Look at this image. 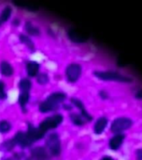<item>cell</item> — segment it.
<instances>
[{
    "label": "cell",
    "instance_id": "6da1fadb",
    "mask_svg": "<svg viewBox=\"0 0 142 160\" xmlns=\"http://www.w3.org/2000/svg\"><path fill=\"white\" fill-rule=\"evenodd\" d=\"M66 98V95L64 92H54L45 99V101L39 105V111L42 112H50L57 108L58 105Z\"/></svg>",
    "mask_w": 142,
    "mask_h": 160
},
{
    "label": "cell",
    "instance_id": "7a4b0ae2",
    "mask_svg": "<svg viewBox=\"0 0 142 160\" xmlns=\"http://www.w3.org/2000/svg\"><path fill=\"white\" fill-rule=\"evenodd\" d=\"M94 74L100 79L107 81H117L122 82H130L132 81L130 78L113 71H96L94 72Z\"/></svg>",
    "mask_w": 142,
    "mask_h": 160
},
{
    "label": "cell",
    "instance_id": "3957f363",
    "mask_svg": "<svg viewBox=\"0 0 142 160\" xmlns=\"http://www.w3.org/2000/svg\"><path fill=\"white\" fill-rule=\"evenodd\" d=\"M46 146L51 154L54 156H59L61 152V142L59 135L55 132L50 133L46 140Z\"/></svg>",
    "mask_w": 142,
    "mask_h": 160
},
{
    "label": "cell",
    "instance_id": "277c9868",
    "mask_svg": "<svg viewBox=\"0 0 142 160\" xmlns=\"http://www.w3.org/2000/svg\"><path fill=\"white\" fill-rule=\"evenodd\" d=\"M63 116L60 114H55L53 116L45 118L39 126V128L42 130L43 132H45L50 129L57 128L59 125L62 122Z\"/></svg>",
    "mask_w": 142,
    "mask_h": 160
},
{
    "label": "cell",
    "instance_id": "5b68a950",
    "mask_svg": "<svg viewBox=\"0 0 142 160\" xmlns=\"http://www.w3.org/2000/svg\"><path fill=\"white\" fill-rule=\"evenodd\" d=\"M132 125V121L130 118L125 117L118 118L114 120V122L111 124L110 129L115 133H120L124 130L128 129Z\"/></svg>",
    "mask_w": 142,
    "mask_h": 160
},
{
    "label": "cell",
    "instance_id": "8992f818",
    "mask_svg": "<svg viewBox=\"0 0 142 160\" xmlns=\"http://www.w3.org/2000/svg\"><path fill=\"white\" fill-rule=\"evenodd\" d=\"M81 74V67L77 63L70 64L66 68V77L71 82H76Z\"/></svg>",
    "mask_w": 142,
    "mask_h": 160
},
{
    "label": "cell",
    "instance_id": "52a82bcc",
    "mask_svg": "<svg viewBox=\"0 0 142 160\" xmlns=\"http://www.w3.org/2000/svg\"><path fill=\"white\" fill-rule=\"evenodd\" d=\"M15 143H17L22 148L29 147L32 144V141L30 140L29 135L27 134V132H18L17 134L15 135L14 138H13Z\"/></svg>",
    "mask_w": 142,
    "mask_h": 160
},
{
    "label": "cell",
    "instance_id": "ba28073f",
    "mask_svg": "<svg viewBox=\"0 0 142 160\" xmlns=\"http://www.w3.org/2000/svg\"><path fill=\"white\" fill-rule=\"evenodd\" d=\"M27 134L29 135L30 140L32 142H36L38 140L41 139L44 136H45V132H44L42 130L39 128H34L33 125L29 123V128H28Z\"/></svg>",
    "mask_w": 142,
    "mask_h": 160
},
{
    "label": "cell",
    "instance_id": "9c48e42d",
    "mask_svg": "<svg viewBox=\"0 0 142 160\" xmlns=\"http://www.w3.org/2000/svg\"><path fill=\"white\" fill-rule=\"evenodd\" d=\"M68 35L70 39L75 42H85L87 41V37L81 33L77 29H70L68 32Z\"/></svg>",
    "mask_w": 142,
    "mask_h": 160
},
{
    "label": "cell",
    "instance_id": "30bf717a",
    "mask_svg": "<svg viewBox=\"0 0 142 160\" xmlns=\"http://www.w3.org/2000/svg\"><path fill=\"white\" fill-rule=\"evenodd\" d=\"M71 102H72L80 110V112H81V116H82L85 119L88 120V121L92 120V117H91L90 115V113L86 111L85 106L83 104V102H81L80 99H78L76 98H71Z\"/></svg>",
    "mask_w": 142,
    "mask_h": 160
},
{
    "label": "cell",
    "instance_id": "8fae6325",
    "mask_svg": "<svg viewBox=\"0 0 142 160\" xmlns=\"http://www.w3.org/2000/svg\"><path fill=\"white\" fill-rule=\"evenodd\" d=\"M31 153H32V156L37 159H47L49 158V154H48V152L46 151L45 148L43 147H36L34 148L32 150H31Z\"/></svg>",
    "mask_w": 142,
    "mask_h": 160
},
{
    "label": "cell",
    "instance_id": "7c38bea8",
    "mask_svg": "<svg viewBox=\"0 0 142 160\" xmlns=\"http://www.w3.org/2000/svg\"><path fill=\"white\" fill-rule=\"evenodd\" d=\"M125 136L121 133H117L110 140V148L113 150H117L121 146Z\"/></svg>",
    "mask_w": 142,
    "mask_h": 160
},
{
    "label": "cell",
    "instance_id": "4fadbf2b",
    "mask_svg": "<svg viewBox=\"0 0 142 160\" xmlns=\"http://www.w3.org/2000/svg\"><path fill=\"white\" fill-rule=\"evenodd\" d=\"M108 119L105 117L100 118L99 119L96 121L95 124V128H94V131L96 134H100L102 133L103 131L105 130V127L107 126Z\"/></svg>",
    "mask_w": 142,
    "mask_h": 160
},
{
    "label": "cell",
    "instance_id": "5bb4252c",
    "mask_svg": "<svg viewBox=\"0 0 142 160\" xmlns=\"http://www.w3.org/2000/svg\"><path fill=\"white\" fill-rule=\"evenodd\" d=\"M39 70V65L36 62H29L27 64V72L30 77H34Z\"/></svg>",
    "mask_w": 142,
    "mask_h": 160
},
{
    "label": "cell",
    "instance_id": "9a60e30c",
    "mask_svg": "<svg viewBox=\"0 0 142 160\" xmlns=\"http://www.w3.org/2000/svg\"><path fill=\"white\" fill-rule=\"evenodd\" d=\"M0 71L3 75H4L6 77H9L13 74V69L12 66L7 62H2L0 64Z\"/></svg>",
    "mask_w": 142,
    "mask_h": 160
},
{
    "label": "cell",
    "instance_id": "2e32d148",
    "mask_svg": "<svg viewBox=\"0 0 142 160\" xmlns=\"http://www.w3.org/2000/svg\"><path fill=\"white\" fill-rule=\"evenodd\" d=\"M31 86H32L31 82L28 78H23L20 80L19 83H18L20 92H29Z\"/></svg>",
    "mask_w": 142,
    "mask_h": 160
},
{
    "label": "cell",
    "instance_id": "e0dca14e",
    "mask_svg": "<svg viewBox=\"0 0 142 160\" xmlns=\"http://www.w3.org/2000/svg\"><path fill=\"white\" fill-rule=\"evenodd\" d=\"M25 29H26L28 33H29L30 35H33V36H38L40 33L39 29L37 27H35L34 25H33L30 22H26Z\"/></svg>",
    "mask_w": 142,
    "mask_h": 160
},
{
    "label": "cell",
    "instance_id": "ac0fdd59",
    "mask_svg": "<svg viewBox=\"0 0 142 160\" xmlns=\"http://www.w3.org/2000/svg\"><path fill=\"white\" fill-rule=\"evenodd\" d=\"M19 38H20V41L23 42V43H24L26 46H27L30 49V51H34L35 50V47H34V43L33 42L32 40L30 39L29 38L26 36L24 34H22L19 36Z\"/></svg>",
    "mask_w": 142,
    "mask_h": 160
},
{
    "label": "cell",
    "instance_id": "d6986e66",
    "mask_svg": "<svg viewBox=\"0 0 142 160\" xmlns=\"http://www.w3.org/2000/svg\"><path fill=\"white\" fill-rule=\"evenodd\" d=\"M11 13H12L11 8L6 7L3 8V10L1 12V15H0V23H1V25L9 18L10 16H11Z\"/></svg>",
    "mask_w": 142,
    "mask_h": 160
},
{
    "label": "cell",
    "instance_id": "ffe728a7",
    "mask_svg": "<svg viewBox=\"0 0 142 160\" xmlns=\"http://www.w3.org/2000/svg\"><path fill=\"white\" fill-rule=\"evenodd\" d=\"M70 119L72 121L74 124L77 125V126H82L85 124V118L80 114L77 113H71L70 114Z\"/></svg>",
    "mask_w": 142,
    "mask_h": 160
},
{
    "label": "cell",
    "instance_id": "44dd1931",
    "mask_svg": "<svg viewBox=\"0 0 142 160\" xmlns=\"http://www.w3.org/2000/svg\"><path fill=\"white\" fill-rule=\"evenodd\" d=\"M29 99V92H20L19 97H18V102L23 108L28 103Z\"/></svg>",
    "mask_w": 142,
    "mask_h": 160
},
{
    "label": "cell",
    "instance_id": "7402d4cb",
    "mask_svg": "<svg viewBox=\"0 0 142 160\" xmlns=\"http://www.w3.org/2000/svg\"><path fill=\"white\" fill-rule=\"evenodd\" d=\"M11 128V125L7 121H1L0 122V132L4 133V132H8Z\"/></svg>",
    "mask_w": 142,
    "mask_h": 160
},
{
    "label": "cell",
    "instance_id": "603a6c76",
    "mask_svg": "<svg viewBox=\"0 0 142 160\" xmlns=\"http://www.w3.org/2000/svg\"><path fill=\"white\" fill-rule=\"evenodd\" d=\"M37 81L39 84H45L49 82V77L48 75L45 72H42V73H39V76L37 78Z\"/></svg>",
    "mask_w": 142,
    "mask_h": 160
},
{
    "label": "cell",
    "instance_id": "cb8c5ba5",
    "mask_svg": "<svg viewBox=\"0 0 142 160\" xmlns=\"http://www.w3.org/2000/svg\"><path fill=\"white\" fill-rule=\"evenodd\" d=\"M15 142L13 140H8L7 142H3L2 144V148H4L6 151H8V150H11L14 147Z\"/></svg>",
    "mask_w": 142,
    "mask_h": 160
},
{
    "label": "cell",
    "instance_id": "d4e9b609",
    "mask_svg": "<svg viewBox=\"0 0 142 160\" xmlns=\"http://www.w3.org/2000/svg\"><path fill=\"white\" fill-rule=\"evenodd\" d=\"M6 98H7V93L5 91V85L2 81H0V99H5Z\"/></svg>",
    "mask_w": 142,
    "mask_h": 160
},
{
    "label": "cell",
    "instance_id": "484cf974",
    "mask_svg": "<svg viewBox=\"0 0 142 160\" xmlns=\"http://www.w3.org/2000/svg\"><path fill=\"white\" fill-rule=\"evenodd\" d=\"M15 4L17 5V6H18V7H22V8H26V9H29V10H32V11H34V10L37 9V8H35L34 6H29V4H24V3H22V2H14Z\"/></svg>",
    "mask_w": 142,
    "mask_h": 160
},
{
    "label": "cell",
    "instance_id": "4316f807",
    "mask_svg": "<svg viewBox=\"0 0 142 160\" xmlns=\"http://www.w3.org/2000/svg\"><path fill=\"white\" fill-rule=\"evenodd\" d=\"M137 159L138 160H142V149H139L137 151Z\"/></svg>",
    "mask_w": 142,
    "mask_h": 160
},
{
    "label": "cell",
    "instance_id": "83f0119b",
    "mask_svg": "<svg viewBox=\"0 0 142 160\" xmlns=\"http://www.w3.org/2000/svg\"><path fill=\"white\" fill-rule=\"evenodd\" d=\"M101 160H114L112 158H110V157H108V156H106V157H104Z\"/></svg>",
    "mask_w": 142,
    "mask_h": 160
},
{
    "label": "cell",
    "instance_id": "f1b7e54d",
    "mask_svg": "<svg viewBox=\"0 0 142 160\" xmlns=\"http://www.w3.org/2000/svg\"><path fill=\"white\" fill-rule=\"evenodd\" d=\"M136 97L137 98H142V90L140 91V92H137V94H136Z\"/></svg>",
    "mask_w": 142,
    "mask_h": 160
},
{
    "label": "cell",
    "instance_id": "f546056e",
    "mask_svg": "<svg viewBox=\"0 0 142 160\" xmlns=\"http://www.w3.org/2000/svg\"><path fill=\"white\" fill-rule=\"evenodd\" d=\"M3 160H13L12 158H6V159H3Z\"/></svg>",
    "mask_w": 142,
    "mask_h": 160
}]
</instances>
